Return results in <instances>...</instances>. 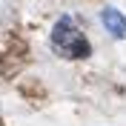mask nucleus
<instances>
[{
  "label": "nucleus",
  "mask_w": 126,
  "mask_h": 126,
  "mask_svg": "<svg viewBox=\"0 0 126 126\" xmlns=\"http://www.w3.org/2000/svg\"><path fill=\"white\" fill-rule=\"evenodd\" d=\"M52 43H55V49L60 52V55H66V57H86V55H89L86 37L75 29V23H72L69 17H60V20L55 23Z\"/></svg>",
  "instance_id": "nucleus-1"
},
{
  "label": "nucleus",
  "mask_w": 126,
  "mask_h": 126,
  "mask_svg": "<svg viewBox=\"0 0 126 126\" xmlns=\"http://www.w3.org/2000/svg\"><path fill=\"white\" fill-rule=\"evenodd\" d=\"M100 20H103V26H106V32H112L115 37H123L126 34V17L120 15L118 9H103Z\"/></svg>",
  "instance_id": "nucleus-2"
}]
</instances>
